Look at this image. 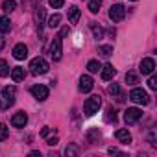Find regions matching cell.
Masks as SVG:
<instances>
[{"label":"cell","instance_id":"24","mask_svg":"<svg viewBox=\"0 0 157 157\" xmlns=\"http://www.w3.org/2000/svg\"><path fill=\"white\" fill-rule=\"evenodd\" d=\"M15 8H17V2H15V0H4V4H2V10H4L6 13H11Z\"/></svg>","mask_w":157,"mask_h":157},{"label":"cell","instance_id":"22","mask_svg":"<svg viewBox=\"0 0 157 157\" xmlns=\"http://www.w3.org/2000/svg\"><path fill=\"white\" fill-rule=\"evenodd\" d=\"M91 30H93V35H94V39H102L104 37V30L96 24V22H91Z\"/></svg>","mask_w":157,"mask_h":157},{"label":"cell","instance_id":"37","mask_svg":"<svg viewBox=\"0 0 157 157\" xmlns=\"http://www.w3.org/2000/svg\"><path fill=\"white\" fill-rule=\"evenodd\" d=\"M4 44H6V43H4V39H2V35H0V50H2V48H4Z\"/></svg>","mask_w":157,"mask_h":157},{"label":"cell","instance_id":"12","mask_svg":"<svg viewBox=\"0 0 157 157\" xmlns=\"http://www.w3.org/2000/svg\"><path fill=\"white\" fill-rule=\"evenodd\" d=\"M153 70H155V61L151 57H144L140 61V72L142 74H151Z\"/></svg>","mask_w":157,"mask_h":157},{"label":"cell","instance_id":"3","mask_svg":"<svg viewBox=\"0 0 157 157\" xmlns=\"http://www.w3.org/2000/svg\"><path fill=\"white\" fill-rule=\"evenodd\" d=\"M100 105H102V98H100L98 94H93L91 98H87V102H85V105H83V111H85L87 117H93L94 113H98Z\"/></svg>","mask_w":157,"mask_h":157},{"label":"cell","instance_id":"10","mask_svg":"<svg viewBox=\"0 0 157 157\" xmlns=\"http://www.w3.org/2000/svg\"><path fill=\"white\" fill-rule=\"evenodd\" d=\"M26 124H28V115L24 111H19V113L13 115V118H11V126L13 128H24Z\"/></svg>","mask_w":157,"mask_h":157},{"label":"cell","instance_id":"32","mask_svg":"<svg viewBox=\"0 0 157 157\" xmlns=\"http://www.w3.org/2000/svg\"><path fill=\"white\" fill-rule=\"evenodd\" d=\"M105 120H107V122H111V120L115 122V120H117V113H115V109H113V107H109V109H107V115H105Z\"/></svg>","mask_w":157,"mask_h":157},{"label":"cell","instance_id":"4","mask_svg":"<svg viewBox=\"0 0 157 157\" xmlns=\"http://www.w3.org/2000/svg\"><path fill=\"white\" fill-rule=\"evenodd\" d=\"M129 100H131L133 104L146 105V104L150 102V96H148V93H146L144 89H139V87H135V89L129 93Z\"/></svg>","mask_w":157,"mask_h":157},{"label":"cell","instance_id":"21","mask_svg":"<svg viewBox=\"0 0 157 157\" xmlns=\"http://www.w3.org/2000/svg\"><path fill=\"white\" fill-rule=\"evenodd\" d=\"M102 8V0H89V11L91 13H98Z\"/></svg>","mask_w":157,"mask_h":157},{"label":"cell","instance_id":"14","mask_svg":"<svg viewBox=\"0 0 157 157\" xmlns=\"http://www.w3.org/2000/svg\"><path fill=\"white\" fill-rule=\"evenodd\" d=\"M80 8L78 6H70L68 8V21H70V24H78V21H80Z\"/></svg>","mask_w":157,"mask_h":157},{"label":"cell","instance_id":"38","mask_svg":"<svg viewBox=\"0 0 157 157\" xmlns=\"http://www.w3.org/2000/svg\"><path fill=\"white\" fill-rule=\"evenodd\" d=\"M131 2H135V0H131Z\"/></svg>","mask_w":157,"mask_h":157},{"label":"cell","instance_id":"29","mask_svg":"<svg viewBox=\"0 0 157 157\" xmlns=\"http://www.w3.org/2000/svg\"><path fill=\"white\" fill-rule=\"evenodd\" d=\"M10 74V65L4 61V59H0V78H4Z\"/></svg>","mask_w":157,"mask_h":157},{"label":"cell","instance_id":"6","mask_svg":"<svg viewBox=\"0 0 157 157\" xmlns=\"http://www.w3.org/2000/svg\"><path fill=\"white\" fill-rule=\"evenodd\" d=\"M124 17H126V8H124L122 4L111 6V10H109V19H111L113 22H120V21H124Z\"/></svg>","mask_w":157,"mask_h":157},{"label":"cell","instance_id":"35","mask_svg":"<svg viewBox=\"0 0 157 157\" xmlns=\"http://www.w3.org/2000/svg\"><path fill=\"white\" fill-rule=\"evenodd\" d=\"M48 133H50V128H44V129L41 131V135H43V137H48Z\"/></svg>","mask_w":157,"mask_h":157},{"label":"cell","instance_id":"16","mask_svg":"<svg viewBox=\"0 0 157 157\" xmlns=\"http://www.w3.org/2000/svg\"><path fill=\"white\" fill-rule=\"evenodd\" d=\"M109 94L113 96V98H117L118 102H122L124 100V94H122V89H120V85L118 83H113V85H109Z\"/></svg>","mask_w":157,"mask_h":157},{"label":"cell","instance_id":"25","mask_svg":"<svg viewBox=\"0 0 157 157\" xmlns=\"http://www.w3.org/2000/svg\"><path fill=\"white\" fill-rule=\"evenodd\" d=\"M59 22H61V15H57V13H56V15H52V17L48 19V28H52V30H54V28H57V26H59Z\"/></svg>","mask_w":157,"mask_h":157},{"label":"cell","instance_id":"23","mask_svg":"<svg viewBox=\"0 0 157 157\" xmlns=\"http://www.w3.org/2000/svg\"><path fill=\"white\" fill-rule=\"evenodd\" d=\"M98 54L109 57V56L113 54V46H111V44H100V46H98Z\"/></svg>","mask_w":157,"mask_h":157},{"label":"cell","instance_id":"30","mask_svg":"<svg viewBox=\"0 0 157 157\" xmlns=\"http://www.w3.org/2000/svg\"><path fill=\"white\" fill-rule=\"evenodd\" d=\"M65 153L70 157V155H78V153H80V150H78V146H76V144H70V146H67Z\"/></svg>","mask_w":157,"mask_h":157},{"label":"cell","instance_id":"20","mask_svg":"<svg viewBox=\"0 0 157 157\" xmlns=\"http://www.w3.org/2000/svg\"><path fill=\"white\" fill-rule=\"evenodd\" d=\"M102 68V65H100V61L98 59H91L89 63H87V70L91 72V74H94V72H98Z\"/></svg>","mask_w":157,"mask_h":157},{"label":"cell","instance_id":"18","mask_svg":"<svg viewBox=\"0 0 157 157\" xmlns=\"http://www.w3.org/2000/svg\"><path fill=\"white\" fill-rule=\"evenodd\" d=\"M11 30V22H10V19L4 15V17H0V33H8Z\"/></svg>","mask_w":157,"mask_h":157},{"label":"cell","instance_id":"34","mask_svg":"<svg viewBox=\"0 0 157 157\" xmlns=\"http://www.w3.org/2000/svg\"><path fill=\"white\" fill-rule=\"evenodd\" d=\"M57 140H59L57 137H50V139L46 140V144H48V146H56V144H57Z\"/></svg>","mask_w":157,"mask_h":157},{"label":"cell","instance_id":"33","mask_svg":"<svg viewBox=\"0 0 157 157\" xmlns=\"http://www.w3.org/2000/svg\"><path fill=\"white\" fill-rule=\"evenodd\" d=\"M148 87H150L151 91H155V89H157V78H155V76H151L150 80H148Z\"/></svg>","mask_w":157,"mask_h":157},{"label":"cell","instance_id":"13","mask_svg":"<svg viewBox=\"0 0 157 157\" xmlns=\"http://www.w3.org/2000/svg\"><path fill=\"white\" fill-rule=\"evenodd\" d=\"M13 57L15 59H19V61H22V59H26L28 57V46L26 44H17L15 48H13Z\"/></svg>","mask_w":157,"mask_h":157},{"label":"cell","instance_id":"5","mask_svg":"<svg viewBox=\"0 0 157 157\" xmlns=\"http://www.w3.org/2000/svg\"><path fill=\"white\" fill-rule=\"evenodd\" d=\"M63 37H54V43L50 44V57L54 59V61H59L61 59V56H63V41H61Z\"/></svg>","mask_w":157,"mask_h":157},{"label":"cell","instance_id":"8","mask_svg":"<svg viewBox=\"0 0 157 157\" xmlns=\"http://www.w3.org/2000/svg\"><path fill=\"white\" fill-rule=\"evenodd\" d=\"M140 118H142V111H140L139 107H128L126 113H124V120H126V124H135V122L140 120Z\"/></svg>","mask_w":157,"mask_h":157},{"label":"cell","instance_id":"11","mask_svg":"<svg viewBox=\"0 0 157 157\" xmlns=\"http://www.w3.org/2000/svg\"><path fill=\"white\" fill-rule=\"evenodd\" d=\"M100 72H102V80L104 82H109V80H113L115 78V74H117V68L113 67V65H104L102 68H100Z\"/></svg>","mask_w":157,"mask_h":157},{"label":"cell","instance_id":"19","mask_svg":"<svg viewBox=\"0 0 157 157\" xmlns=\"http://www.w3.org/2000/svg\"><path fill=\"white\" fill-rule=\"evenodd\" d=\"M43 21H44V10L39 6L37 11H35V22H37V28H39V30L43 28Z\"/></svg>","mask_w":157,"mask_h":157},{"label":"cell","instance_id":"31","mask_svg":"<svg viewBox=\"0 0 157 157\" xmlns=\"http://www.w3.org/2000/svg\"><path fill=\"white\" fill-rule=\"evenodd\" d=\"M48 4H50V8H54V10H59V8H63L65 0H48Z\"/></svg>","mask_w":157,"mask_h":157},{"label":"cell","instance_id":"17","mask_svg":"<svg viewBox=\"0 0 157 157\" xmlns=\"http://www.w3.org/2000/svg\"><path fill=\"white\" fill-rule=\"evenodd\" d=\"M115 137H117L122 144H129V142H131V135H129V131H128V129H117Z\"/></svg>","mask_w":157,"mask_h":157},{"label":"cell","instance_id":"26","mask_svg":"<svg viewBox=\"0 0 157 157\" xmlns=\"http://www.w3.org/2000/svg\"><path fill=\"white\" fill-rule=\"evenodd\" d=\"M98 139H100V131H98V129H91V131L87 133V140H89L91 144L98 142Z\"/></svg>","mask_w":157,"mask_h":157},{"label":"cell","instance_id":"1","mask_svg":"<svg viewBox=\"0 0 157 157\" xmlns=\"http://www.w3.org/2000/svg\"><path fill=\"white\" fill-rule=\"evenodd\" d=\"M15 104V87H4L0 91V109H10Z\"/></svg>","mask_w":157,"mask_h":157},{"label":"cell","instance_id":"9","mask_svg":"<svg viewBox=\"0 0 157 157\" xmlns=\"http://www.w3.org/2000/svg\"><path fill=\"white\" fill-rule=\"evenodd\" d=\"M94 87V82H93V78L91 76H82L80 78V85H78V89H80V93H91Z\"/></svg>","mask_w":157,"mask_h":157},{"label":"cell","instance_id":"36","mask_svg":"<svg viewBox=\"0 0 157 157\" xmlns=\"http://www.w3.org/2000/svg\"><path fill=\"white\" fill-rule=\"evenodd\" d=\"M30 155H33V157H37V155H39V157H41V151H37V150H33V151H32Z\"/></svg>","mask_w":157,"mask_h":157},{"label":"cell","instance_id":"7","mask_svg":"<svg viewBox=\"0 0 157 157\" xmlns=\"http://www.w3.org/2000/svg\"><path fill=\"white\" fill-rule=\"evenodd\" d=\"M30 93H32V96H33L35 100H39V102H44V100L48 98V94H50V91H48L46 85H33V87L30 89Z\"/></svg>","mask_w":157,"mask_h":157},{"label":"cell","instance_id":"27","mask_svg":"<svg viewBox=\"0 0 157 157\" xmlns=\"http://www.w3.org/2000/svg\"><path fill=\"white\" fill-rule=\"evenodd\" d=\"M126 83H128V85H135V83H139V78H137L135 72H128V74H126Z\"/></svg>","mask_w":157,"mask_h":157},{"label":"cell","instance_id":"28","mask_svg":"<svg viewBox=\"0 0 157 157\" xmlns=\"http://www.w3.org/2000/svg\"><path fill=\"white\" fill-rule=\"evenodd\" d=\"M8 135H10V129H8V126L0 122V142H4V140L8 139Z\"/></svg>","mask_w":157,"mask_h":157},{"label":"cell","instance_id":"2","mask_svg":"<svg viewBox=\"0 0 157 157\" xmlns=\"http://www.w3.org/2000/svg\"><path fill=\"white\" fill-rule=\"evenodd\" d=\"M48 68H50V65H48V61H46L44 57H33V59L30 61V72H32L33 76L46 74Z\"/></svg>","mask_w":157,"mask_h":157},{"label":"cell","instance_id":"15","mask_svg":"<svg viewBox=\"0 0 157 157\" xmlns=\"http://www.w3.org/2000/svg\"><path fill=\"white\" fill-rule=\"evenodd\" d=\"M24 78H26V70H24L22 67H15V68L11 70V80H13V82L19 83V82L24 80Z\"/></svg>","mask_w":157,"mask_h":157}]
</instances>
